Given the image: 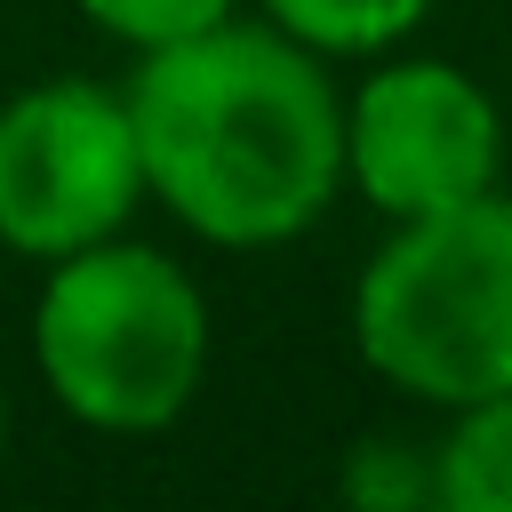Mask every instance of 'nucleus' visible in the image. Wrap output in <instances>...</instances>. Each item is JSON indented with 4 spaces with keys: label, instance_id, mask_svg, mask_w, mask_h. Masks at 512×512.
Returning a JSON list of instances; mask_svg holds the SVG:
<instances>
[{
    "label": "nucleus",
    "instance_id": "nucleus-1",
    "mask_svg": "<svg viewBox=\"0 0 512 512\" xmlns=\"http://www.w3.org/2000/svg\"><path fill=\"white\" fill-rule=\"evenodd\" d=\"M128 112L152 200L208 248H280L312 232L344 176V88L328 56L272 16L136 48Z\"/></svg>",
    "mask_w": 512,
    "mask_h": 512
},
{
    "label": "nucleus",
    "instance_id": "nucleus-2",
    "mask_svg": "<svg viewBox=\"0 0 512 512\" xmlns=\"http://www.w3.org/2000/svg\"><path fill=\"white\" fill-rule=\"evenodd\" d=\"M352 352L440 416L512 392V192L400 216L352 280Z\"/></svg>",
    "mask_w": 512,
    "mask_h": 512
},
{
    "label": "nucleus",
    "instance_id": "nucleus-3",
    "mask_svg": "<svg viewBox=\"0 0 512 512\" xmlns=\"http://www.w3.org/2000/svg\"><path fill=\"white\" fill-rule=\"evenodd\" d=\"M32 368L88 432H160L208 376V296L152 240H96L40 272Z\"/></svg>",
    "mask_w": 512,
    "mask_h": 512
},
{
    "label": "nucleus",
    "instance_id": "nucleus-4",
    "mask_svg": "<svg viewBox=\"0 0 512 512\" xmlns=\"http://www.w3.org/2000/svg\"><path fill=\"white\" fill-rule=\"evenodd\" d=\"M144 192L152 176L128 88L64 72L0 104V248L56 264L112 240Z\"/></svg>",
    "mask_w": 512,
    "mask_h": 512
},
{
    "label": "nucleus",
    "instance_id": "nucleus-5",
    "mask_svg": "<svg viewBox=\"0 0 512 512\" xmlns=\"http://www.w3.org/2000/svg\"><path fill=\"white\" fill-rule=\"evenodd\" d=\"M344 176L376 216H432L504 176V112L448 56L384 48L344 96Z\"/></svg>",
    "mask_w": 512,
    "mask_h": 512
},
{
    "label": "nucleus",
    "instance_id": "nucleus-6",
    "mask_svg": "<svg viewBox=\"0 0 512 512\" xmlns=\"http://www.w3.org/2000/svg\"><path fill=\"white\" fill-rule=\"evenodd\" d=\"M432 488L448 512H512V392L456 408L432 448Z\"/></svg>",
    "mask_w": 512,
    "mask_h": 512
},
{
    "label": "nucleus",
    "instance_id": "nucleus-7",
    "mask_svg": "<svg viewBox=\"0 0 512 512\" xmlns=\"http://www.w3.org/2000/svg\"><path fill=\"white\" fill-rule=\"evenodd\" d=\"M280 32H296L304 48H320L328 64H344V56H384V48H400L424 16H432V0H256Z\"/></svg>",
    "mask_w": 512,
    "mask_h": 512
},
{
    "label": "nucleus",
    "instance_id": "nucleus-8",
    "mask_svg": "<svg viewBox=\"0 0 512 512\" xmlns=\"http://www.w3.org/2000/svg\"><path fill=\"white\" fill-rule=\"evenodd\" d=\"M96 32H112L120 48H160L184 32H208L224 16H240V0H72Z\"/></svg>",
    "mask_w": 512,
    "mask_h": 512
}]
</instances>
